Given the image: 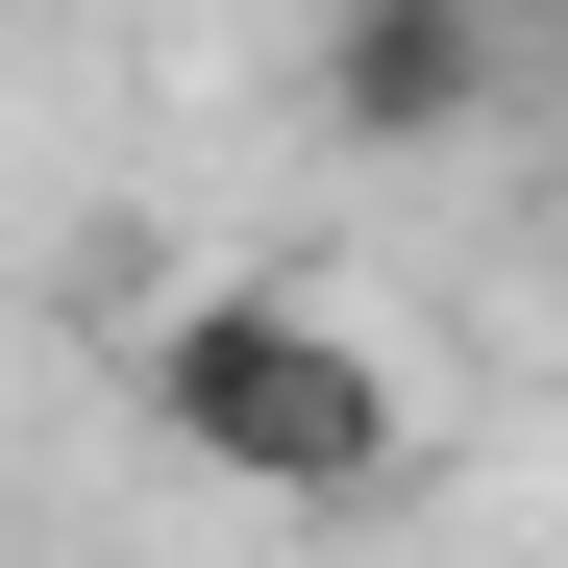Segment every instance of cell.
I'll use <instances>...</instances> for the list:
<instances>
[{"label": "cell", "instance_id": "6da1fadb", "mask_svg": "<svg viewBox=\"0 0 568 568\" xmlns=\"http://www.w3.org/2000/svg\"><path fill=\"white\" fill-rule=\"evenodd\" d=\"M149 396H173L199 469H247V495H297V519L396 495V371H371L346 322H297V297H199V322L149 346Z\"/></svg>", "mask_w": 568, "mask_h": 568}]
</instances>
